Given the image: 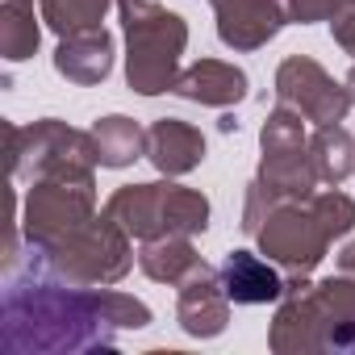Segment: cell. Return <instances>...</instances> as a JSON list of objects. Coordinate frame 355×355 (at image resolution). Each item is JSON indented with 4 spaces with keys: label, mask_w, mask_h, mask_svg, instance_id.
Wrapping results in <instances>:
<instances>
[{
    "label": "cell",
    "mask_w": 355,
    "mask_h": 355,
    "mask_svg": "<svg viewBox=\"0 0 355 355\" xmlns=\"http://www.w3.org/2000/svg\"><path fill=\"white\" fill-rule=\"evenodd\" d=\"M0 322L9 355H59L113 347L117 330L150 326V309L130 293H113L109 284L96 288L59 280L34 255L30 272L5 288Z\"/></svg>",
    "instance_id": "1"
},
{
    "label": "cell",
    "mask_w": 355,
    "mask_h": 355,
    "mask_svg": "<svg viewBox=\"0 0 355 355\" xmlns=\"http://www.w3.org/2000/svg\"><path fill=\"white\" fill-rule=\"evenodd\" d=\"M268 347L276 355L355 351V276L343 272L326 280L293 276L272 318Z\"/></svg>",
    "instance_id": "2"
},
{
    "label": "cell",
    "mask_w": 355,
    "mask_h": 355,
    "mask_svg": "<svg viewBox=\"0 0 355 355\" xmlns=\"http://www.w3.org/2000/svg\"><path fill=\"white\" fill-rule=\"evenodd\" d=\"M351 230H355V201L338 193V184H330L309 201H280L255 230V243L288 276H309L326 259L330 243L347 239Z\"/></svg>",
    "instance_id": "3"
},
{
    "label": "cell",
    "mask_w": 355,
    "mask_h": 355,
    "mask_svg": "<svg viewBox=\"0 0 355 355\" xmlns=\"http://www.w3.org/2000/svg\"><path fill=\"white\" fill-rule=\"evenodd\" d=\"M125 26V80L138 96L171 92L180 76V55L189 46V26L159 0H117Z\"/></svg>",
    "instance_id": "4"
},
{
    "label": "cell",
    "mask_w": 355,
    "mask_h": 355,
    "mask_svg": "<svg viewBox=\"0 0 355 355\" xmlns=\"http://www.w3.org/2000/svg\"><path fill=\"white\" fill-rule=\"evenodd\" d=\"M105 214L138 243L146 239H167V234H205L209 226V201L197 189L150 180V184H125L105 201Z\"/></svg>",
    "instance_id": "5"
},
{
    "label": "cell",
    "mask_w": 355,
    "mask_h": 355,
    "mask_svg": "<svg viewBox=\"0 0 355 355\" xmlns=\"http://www.w3.org/2000/svg\"><path fill=\"white\" fill-rule=\"evenodd\" d=\"M9 142V175L13 180H42V175H63V180H96V142L84 130H71L67 121L42 117L34 125H5Z\"/></svg>",
    "instance_id": "6"
},
{
    "label": "cell",
    "mask_w": 355,
    "mask_h": 355,
    "mask_svg": "<svg viewBox=\"0 0 355 355\" xmlns=\"http://www.w3.org/2000/svg\"><path fill=\"white\" fill-rule=\"evenodd\" d=\"M34 255L59 280L105 288V284H117V280L130 276V268H134V239L109 214H96L84 226H76L67 239H59L51 251H34Z\"/></svg>",
    "instance_id": "7"
},
{
    "label": "cell",
    "mask_w": 355,
    "mask_h": 355,
    "mask_svg": "<svg viewBox=\"0 0 355 355\" xmlns=\"http://www.w3.org/2000/svg\"><path fill=\"white\" fill-rule=\"evenodd\" d=\"M259 175L255 180L276 197V201H309L318 193V171H313V155H309V138H305V117L293 113L288 105H276L259 130Z\"/></svg>",
    "instance_id": "8"
},
{
    "label": "cell",
    "mask_w": 355,
    "mask_h": 355,
    "mask_svg": "<svg viewBox=\"0 0 355 355\" xmlns=\"http://www.w3.org/2000/svg\"><path fill=\"white\" fill-rule=\"evenodd\" d=\"M96 218V180H63V175H42L26 193L21 230L30 251H51L59 239H67L76 226Z\"/></svg>",
    "instance_id": "9"
},
{
    "label": "cell",
    "mask_w": 355,
    "mask_h": 355,
    "mask_svg": "<svg viewBox=\"0 0 355 355\" xmlns=\"http://www.w3.org/2000/svg\"><path fill=\"white\" fill-rule=\"evenodd\" d=\"M276 105H288L313 125H338L351 113V92L309 55H288L276 67Z\"/></svg>",
    "instance_id": "10"
},
{
    "label": "cell",
    "mask_w": 355,
    "mask_h": 355,
    "mask_svg": "<svg viewBox=\"0 0 355 355\" xmlns=\"http://www.w3.org/2000/svg\"><path fill=\"white\" fill-rule=\"evenodd\" d=\"M175 322L193 338H218L230 322V297L222 288V276L201 263L175 293Z\"/></svg>",
    "instance_id": "11"
},
{
    "label": "cell",
    "mask_w": 355,
    "mask_h": 355,
    "mask_svg": "<svg viewBox=\"0 0 355 355\" xmlns=\"http://www.w3.org/2000/svg\"><path fill=\"white\" fill-rule=\"evenodd\" d=\"M209 5L218 13V38L243 55L268 46L284 26L276 0H209Z\"/></svg>",
    "instance_id": "12"
},
{
    "label": "cell",
    "mask_w": 355,
    "mask_h": 355,
    "mask_svg": "<svg viewBox=\"0 0 355 355\" xmlns=\"http://www.w3.org/2000/svg\"><path fill=\"white\" fill-rule=\"evenodd\" d=\"M171 92L180 101H193V105L230 109L247 96V71L234 63H222V59H197L193 67H184L175 76Z\"/></svg>",
    "instance_id": "13"
},
{
    "label": "cell",
    "mask_w": 355,
    "mask_h": 355,
    "mask_svg": "<svg viewBox=\"0 0 355 355\" xmlns=\"http://www.w3.org/2000/svg\"><path fill=\"white\" fill-rule=\"evenodd\" d=\"M146 159L159 175H189L205 159V134L180 117H159L146 130Z\"/></svg>",
    "instance_id": "14"
},
{
    "label": "cell",
    "mask_w": 355,
    "mask_h": 355,
    "mask_svg": "<svg viewBox=\"0 0 355 355\" xmlns=\"http://www.w3.org/2000/svg\"><path fill=\"white\" fill-rule=\"evenodd\" d=\"M222 288L234 305H268V301H280L284 297V276L276 272L272 259L255 255V251H230L226 263H222Z\"/></svg>",
    "instance_id": "15"
},
{
    "label": "cell",
    "mask_w": 355,
    "mask_h": 355,
    "mask_svg": "<svg viewBox=\"0 0 355 355\" xmlns=\"http://www.w3.org/2000/svg\"><path fill=\"white\" fill-rule=\"evenodd\" d=\"M55 71L71 84H84V88L109 80V71H113V34L105 26L67 34L55 51Z\"/></svg>",
    "instance_id": "16"
},
{
    "label": "cell",
    "mask_w": 355,
    "mask_h": 355,
    "mask_svg": "<svg viewBox=\"0 0 355 355\" xmlns=\"http://www.w3.org/2000/svg\"><path fill=\"white\" fill-rule=\"evenodd\" d=\"M205 259L197 255L189 234H167V239H146L138 247V268L155 280V284H171L180 288Z\"/></svg>",
    "instance_id": "17"
},
{
    "label": "cell",
    "mask_w": 355,
    "mask_h": 355,
    "mask_svg": "<svg viewBox=\"0 0 355 355\" xmlns=\"http://www.w3.org/2000/svg\"><path fill=\"white\" fill-rule=\"evenodd\" d=\"M88 134H92V142H96L101 167H130L134 159L146 155V130H142L134 117H125V113L101 117Z\"/></svg>",
    "instance_id": "18"
},
{
    "label": "cell",
    "mask_w": 355,
    "mask_h": 355,
    "mask_svg": "<svg viewBox=\"0 0 355 355\" xmlns=\"http://www.w3.org/2000/svg\"><path fill=\"white\" fill-rule=\"evenodd\" d=\"M309 155H313V171L322 184H343L355 171V138L338 125H318V134L309 138Z\"/></svg>",
    "instance_id": "19"
},
{
    "label": "cell",
    "mask_w": 355,
    "mask_h": 355,
    "mask_svg": "<svg viewBox=\"0 0 355 355\" xmlns=\"http://www.w3.org/2000/svg\"><path fill=\"white\" fill-rule=\"evenodd\" d=\"M42 30L34 21V0H5L0 5V55L9 63H21L38 51Z\"/></svg>",
    "instance_id": "20"
},
{
    "label": "cell",
    "mask_w": 355,
    "mask_h": 355,
    "mask_svg": "<svg viewBox=\"0 0 355 355\" xmlns=\"http://www.w3.org/2000/svg\"><path fill=\"white\" fill-rule=\"evenodd\" d=\"M109 5L113 0H38V13L59 38H67L80 30H96L105 21Z\"/></svg>",
    "instance_id": "21"
},
{
    "label": "cell",
    "mask_w": 355,
    "mask_h": 355,
    "mask_svg": "<svg viewBox=\"0 0 355 355\" xmlns=\"http://www.w3.org/2000/svg\"><path fill=\"white\" fill-rule=\"evenodd\" d=\"M280 17L293 26H313V21H334V13L347 5V0H276Z\"/></svg>",
    "instance_id": "22"
},
{
    "label": "cell",
    "mask_w": 355,
    "mask_h": 355,
    "mask_svg": "<svg viewBox=\"0 0 355 355\" xmlns=\"http://www.w3.org/2000/svg\"><path fill=\"white\" fill-rule=\"evenodd\" d=\"M330 34H334V42H338L347 55H355V0H347V5L334 13V21H330Z\"/></svg>",
    "instance_id": "23"
},
{
    "label": "cell",
    "mask_w": 355,
    "mask_h": 355,
    "mask_svg": "<svg viewBox=\"0 0 355 355\" xmlns=\"http://www.w3.org/2000/svg\"><path fill=\"white\" fill-rule=\"evenodd\" d=\"M338 272H343V276H355V243H347V247L338 251Z\"/></svg>",
    "instance_id": "24"
},
{
    "label": "cell",
    "mask_w": 355,
    "mask_h": 355,
    "mask_svg": "<svg viewBox=\"0 0 355 355\" xmlns=\"http://www.w3.org/2000/svg\"><path fill=\"white\" fill-rule=\"evenodd\" d=\"M347 92H351V105H355V67H351V76H347Z\"/></svg>",
    "instance_id": "25"
}]
</instances>
